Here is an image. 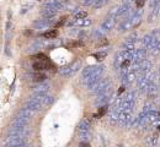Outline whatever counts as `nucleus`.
Listing matches in <instances>:
<instances>
[{"mask_svg": "<svg viewBox=\"0 0 160 147\" xmlns=\"http://www.w3.org/2000/svg\"><path fill=\"white\" fill-rule=\"evenodd\" d=\"M53 24V21L51 18H43V20H37L33 22V27L37 30H44V28H48L49 26Z\"/></svg>", "mask_w": 160, "mask_h": 147, "instance_id": "nucleus-12", "label": "nucleus"}, {"mask_svg": "<svg viewBox=\"0 0 160 147\" xmlns=\"http://www.w3.org/2000/svg\"><path fill=\"white\" fill-rule=\"evenodd\" d=\"M48 88H49V86L47 84H42L35 88V93H46V92L48 91Z\"/></svg>", "mask_w": 160, "mask_h": 147, "instance_id": "nucleus-21", "label": "nucleus"}, {"mask_svg": "<svg viewBox=\"0 0 160 147\" xmlns=\"http://www.w3.org/2000/svg\"><path fill=\"white\" fill-rule=\"evenodd\" d=\"M96 1H97V0H83V1H81V4H83V5L89 6V5H91V4H95Z\"/></svg>", "mask_w": 160, "mask_h": 147, "instance_id": "nucleus-29", "label": "nucleus"}, {"mask_svg": "<svg viewBox=\"0 0 160 147\" xmlns=\"http://www.w3.org/2000/svg\"><path fill=\"white\" fill-rule=\"evenodd\" d=\"M42 105H43V103L41 102V100L30 97V99L27 100L26 104H25V108H27V109H30V110L33 112V110H39L41 108H42Z\"/></svg>", "mask_w": 160, "mask_h": 147, "instance_id": "nucleus-9", "label": "nucleus"}, {"mask_svg": "<svg viewBox=\"0 0 160 147\" xmlns=\"http://www.w3.org/2000/svg\"><path fill=\"white\" fill-rule=\"evenodd\" d=\"M149 1H150V4H152V5H157L159 0H149Z\"/></svg>", "mask_w": 160, "mask_h": 147, "instance_id": "nucleus-32", "label": "nucleus"}, {"mask_svg": "<svg viewBox=\"0 0 160 147\" xmlns=\"http://www.w3.org/2000/svg\"><path fill=\"white\" fill-rule=\"evenodd\" d=\"M137 72L134 69H132V70H129L127 74H125V75H122V81L125 85H132L134 82V80L137 79Z\"/></svg>", "mask_w": 160, "mask_h": 147, "instance_id": "nucleus-10", "label": "nucleus"}, {"mask_svg": "<svg viewBox=\"0 0 160 147\" xmlns=\"http://www.w3.org/2000/svg\"><path fill=\"white\" fill-rule=\"evenodd\" d=\"M80 45H83V43H81V42H75V43L69 44L68 47H69V48H74V47H80Z\"/></svg>", "mask_w": 160, "mask_h": 147, "instance_id": "nucleus-30", "label": "nucleus"}, {"mask_svg": "<svg viewBox=\"0 0 160 147\" xmlns=\"http://www.w3.org/2000/svg\"><path fill=\"white\" fill-rule=\"evenodd\" d=\"M137 92H129L123 97V103H122V110H132L135 102Z\"/></svg>", "mask_w": 160, "mask_h": 147, "instance_id": "nucleus-4", "label": "nucleus"}, {"mask_svg": "<svg viewBox=\"0 0 160 147\" xmlns=\"http://www.w3.org/2000/svg\"><path fill=\"white\" fill-rule=\"evenodd\" d=\"M81 26V27H86L91 25V20H88V18H83V20H74L71 22H68V26Z\"/></svg>", "mask_w": 160, "mask_h": 147, "instance_id": "nucleus-19", "label": "nucleus"}, {"mask_svg": "<svg viewBox=\"0 0 160 147\" xmlns=\"http://www.w3.org/2000/svg\"><path fill=\"white\" fill-rule=\"evenodd\" d=\"M123 91H125V87H121V90H120V91H118V93H122V92H123Z\"/></svg>", "mask_w": 160, "mask_h": 147, "instance_id": "nucleus-33", "label": "nucleus"}, {"mask_svg": "<svg viewBox=\"0 0 160 147\" xmlns=\"http://www.w3.org/2000/svg\"><path fill=\"white\" fill-rule=\"evenodd\" d=\"M31 115H32V110L27 109V108L21 109L12 124H19V125H27V124H29V121H30V119H31Z\"/></svg>", "mask_w": 160, "mask_h": 147, "instance_id": "nucleus-2", "label": "nucleus"}, {"mask_svg": "<svg viewBox=\"0 0 160 147\" xmlns=\"http://www.w3.org/2000/svg\"><path fill=\"white\" fill-rule=\"evenodd\" d=\"M160 42H158V39L155 38L153 34H147L143 37V44H144V48H147L149 50H152L153 48L158 47V44Z\"/></svg>", "mask_w": 160, "mask_h": 147, "instance_id": "nucleus-6", "label": "nucleus"}, {"mask_svg": "<svg viewBox=\"0 0 160 147\" xmlns=\"http://www.w3.org/2000/svg\"><path fill=\"white\" fill-rule=\"evenodd\" d=\"M108 3V0H97L95 4H94V7L95 9H99V7H102L103 5H106Z\"/></svg>", "mask_w": 160, "mask_h": 147, "instance_id": "nucleus-23", "label": "nucleus"}, {"mask_svg": "<svg viewBox=\"0 0 160 147\" xmlns=\"http://www.w3.org/2000/svg\"><path fill=\"white\" fill-rule=\"evenodd\" d=\"M131 28H134L132 17L126 18V20H123L121 24L118 25V31H120V32H125V31H128V30H131Z\"/></svg>", "mask_w": 160, "mask_h": 147, "instance_id": "nucleus-14", "label": "nucleus"}, {"mask_svg": "<svg viewBox=\"0 0 160 147\" xmlns=\"http://www.w3.org/2000/svg\"><path fill=\"white\" fill-rule=\"evenodd\" d=\"M100 65H91V66H88V67H85L84 69V71H83V81L85 82L86 80L89 79V77L93 75V74L97 70Z\"/></svg>", "mask_w": 160, "mask_h": 147, "instance_id": "nucleus-16", "label": "nucleus"}, {"mask_svg": "<svg viewBox=\"0 0 160 147\" xmlns=\"http://www.w3.org/2000/svg\"><path fill=\"white\" fill-rule=\"evenodd\" d=\"M44 7H48V9H53V10H62L64 7V3L61 1V0H48L47 3L44 4Z\"/></svg>", "mask_w": 160, "mask_h": 147, "instance_id": "nucleus-13", "label": "nucleus"}, {"mask_svg": "<svg viewBox=\"0 0 160 147\" xmlns=\"http://www.w3.org/2000/svg\"><path fill=\"white\" fill-rule=\"evenodd\" d=\"M133 54H134V63H140V61L147 60V59H145V57H147V48L134 49Z\"/></svg>", "mask_w": 160, "mask_h": 147, "instance_id": "nucleus-11", "label": "nucleus"}, {"mask_svg": "<svg viewBox=\"0 0 160 147\" xmlns=\"http://www.w3.org/2000/svg\"><path fill=\"white\" fill-rule=\"evenodd\" d=\"M137 82H138V88L140 91H148L150 88V86L153 85V82L150 81V79L147 75H140L137 79Z\"/></svg>", "mask_w": 160, "mask_h": 147, "instance_id": "nucleus-5", "label": "nucleus"}, {"mask_svg": "<svg viewBox=\"0 0 160 147\" xmlns=\"http://www.w3.org/2000/svg\"><path fill=\"white\" fill-rule=\"evenodd\" d=\"M81 66V63L79 60H76L74 63H71L69 64V65H67V66H63L61 67V70H59V74L63 76H71V75H74V74L79 70Z\"/></svg>", "mask_w": 160, "mask_h": 147, "instance_id": "nucleus-3", "label": "nucleus"}, {"mask_svg": "<svg viewBox=\"0 0 160 147\" xmlns=\"http://www.w3.org/2000/svg\"><path fill=\"white\" fill-rule=\"evenodd\" d=\"M91 92L95 94H102L105 93V92H107L108 90H111V82H110L107 79H102V80H100L97 84H96L93 88H90Z\"/></svg>", "mask_w": 160, "mask_h": 147, "instance_id": "nucleus-1", "label": "nucleus"}, {"mask_svg": "<svg viewBox=\"0 0 160 147\" xmlns=\"http://www.w3.org/2000/svg\"><path fill=\"white\" fill-rule=\"evenodd\" d=\"M57 36H58V32H57L56 30H53V31L46 32V33H44V38H47V39H53V38H56Z\"/></svg>", "mask_w": 160, "mask_h": 147, "instance_id": "nucleus-22", "label": "nucleus"}, {"mask_svg": "<svg viewBox=\"0 0 160 147\" xmlns=\"http://www.w3.org/2000/svg\"><path fill=\"white\" fill-rule=\"evenodd\" d=\"M137 39H138V34H137V33H133V34H131L129 37H128L126 42H127V43H135Z\"/></svg>", "mask_w": 160, "mask_h": 147, "instance_id": "nucleus-24", "label": "nucleus"}, {"mask_svg": "<svg viewBox=\"0 0 160 147\" xmlns=\"http://www.w3.org/2000/svg\"><path fill=\"white\" fill-rule=\"evenodd\" d=\"M117 24V17H112V16H108L106 20H105L102 24H101V31L102 32H107V31H111L113 27L116 26Z\"/></svg>", "mask_w": 160, "mask_h": 147, "instance_id": "nucleus-8", "label": "nucleus"}, {"mask_svg": "<svg viewBox=\"0 0 160 147\" xmlns=\"http://www.w3.org/2000/svg\"><path fill=\"white\" fill-rule=\"evenodd\" d=\"M14 147H25L24 144H20V145H17V146H14Z\"/></svg>", "mask_w": 160, "mask_h": 147, "instance_id": "nucleus-34", "label": "nucleus"}, {"mask_svg": "<svg viewBox=\"0 0 160 147\" xmlns=\"http://www.w3.org/2000/svg\"><path fill=\"white\" fill-rule=\"evenodd\" d=\"M94 57L97 59V60H103L105 57H106V52H100V53H96L94 54Z\"/></svg>", "mask_w": 160, "mask_h": 147, "instance_id": "nucleus-28", "label": "nucleus"}, {"mask_svg": "<svg viewBox=\"0 0 160 147\" xmlns=\"http://www.w3.org/2000/svg\"><path fill=\"white\" fill-rule=\"evenodd\" d=\"M57 15V11L53 10V9H48V7H44V10L42 11V16L44 18H52Z\"/></svg>", "mask_w": 160, "mask_h": 147, "instance_id": "nucleus-20", "label": "nucleus"}, {"mask_svg": "<svg viewBox=\"0 0 160 147\" xmlns=\"http://www.w3.org/2000/svg\"><path fill=\"white\" fill-rule=\"evenodd\" d=\"M159 129H160V126H159Z\"/></svg>", "mask_w": 160, "mask_h": 147, "instance_id": "nucleus-36", "label": "nucleus"}, {"mask_svg": "<svg viewBox=\"0 0 160 147\" xmlns=\"http://www.w3.org/2000/svg\"><path fill=\"white\" fill-rule=\"evenodd\" d=\"M106 112H107V107H106V105H103V107L99 108V113L95 115V118H101V117H102V115H103V114L106 113Z\"/></svg>", "mask_w": 160, "mask_h": 147, "instance_id": "nucleus-25", "label": "nucleus"}, {"mask_svg": "<svg viewBox=\"0 0 160 147\" xmlns=\"http://www.w3.org/2000/svg\"><path fill=\"white\" fill-rule=\"evenodd\" d=\"M86 16H88V13L85 11H80L75 15V20H83V18H86Z\"/></svg>", "mask_w": 160, "mask_h": 147, "instance_id": "nucleus-26", "label": "nucleus"}, {"mask_svg": "<svg viewBox=\"0 0 160 147\" xmlns=\"http://www.w3.org/2000/svg\"><path fill=\"white\" fill-rule=\"evenodd\" d=\"M132 120V110H121L120 118H118V125L126 126Z\"/></svg>", "mask_w": 160, "mask_h": 147, "instance_id": "nucleus-7", "label": "nucleus"}, {"mask_svg": "<svg viewBox=\"0 0 160 147\" xmlns=\"http://www.w3.org/2000/svg\"><path fill=\"white\" fill-rule=\"evenodd\" d=\"M89 127H90V121L88 119H83L79 125H78V129H79V134H85V132H89Z\"/></svg>", "mask_w": 160, "mask_h": 147, "instance_id": "nucleus-18", "label": "nucleus"}, {"mask_svg": "<svg viewBox=\"0 0 160 147\" xmlns=\"http://www.w3.org/2000/svg\"><path fill=\"white\" fill-rule=\"evenodd\" d=\"M144 0H137V6H138V7H142V6H143L144 5Z\"/></svg>", "mask_w": 160, "mask_h": 147, "instance_id": "nucleus-31", "label": "nucleus"}, {"mask_svg": "<svg viewBox=\"0 0 160 147\" xmlns=\"http://www.w3.org/2000/svg\"><path fill=\"white\" fill-rule=\"evenodd\" d=\"M111 97H112V91L108 90L107 92H105V93L97 96V100H96V104H100V105L106 104V103L110 102V98H111Z\"/></svg>", "mask_w": 160, "mask_h": 147, "instance_id": "nucleus-15", "label": "nucleus"}, {"mask_svg": "<svg viewBox=\"0 0 160 147\" xmlns=\"http://www.w3.org/2000/svg\"><path fill=\"white\" fill-rule=\"evenodd\" d=\"M44 79H46V76L43 75V74H36L33 80H35L36 82H42V81H44Z\"/></svg>", "mask_w": 160, "mask_h": 147, "instance_id": "nucleus-27", "label": "nucleus"}, {"mask_svg": "<svg viewBox=\"0 0 160 147\" xmlns=\"http://www.w3.org/2000/svg\"><path fill=\"white\" fill-rule=\"evenodd\" d=\"M123 1H125V3H131L132 0H123Z\"/></svg>", "mask_w": 160, "mask_h": 147, "instance_id": "nucleus-35", "label": "nucleus"}, {"mask_svg": "<svg viewBox=\"0 0 160 147\" xmlns=\"http://www.w3.org/2000/svg\"><path fill=\"white\" fill-rule=\"evenodd\" d=\"M159 119V113L158 112H155V110H150L149 114L147 115V118L144 119V121L142 125H145V124H150V123H154V121H157Z\"/></svg>", "mask_w": 160, "mask_h": 147, "instance_id": "nucleus-17", "label": "nucleus"}]
</instances>
